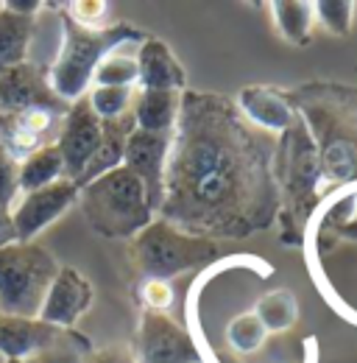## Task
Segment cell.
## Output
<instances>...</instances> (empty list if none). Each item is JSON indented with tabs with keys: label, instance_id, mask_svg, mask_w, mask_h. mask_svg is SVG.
I'll list each match as a JSON object with an SVG mask.
<instances>
[{
	"label": "cell",
	"instance_id": "1",
	"mask_svg": "<svg viewBox=\"0 0 357 363\" xmlns=\"http://www.w3.org/2000/svg\"><path fill=\"white\" fill-rule=\"evenodd\" d=\"M276 210L268 157L237 106L184 92L171 132L159 216L193 238H243Z\"/></svg>",
	"mask_w": 357,
	"mask_h": 363
},
{
	"label": "cell",
	"instance_id": "2",
	"mask_svg": "<svg viewBox=\"0 0 357 363\" xmlns=\"http://www.w3.org/2000/svg\"><path fill=\"white\" fill-rule=\"evenodd\" d=\"M79 204L89 227L112 240H129L154 218L142 182L123 165L79 187Z\"/></svg>",
	"mask_w": 357,
	"mask_h": 363
},
{
	"label": "cell",
	"instance_id": "3",
	"mask_svg": "<svg viewBox=\"0 0 357 363\" xmlns=\"http://www.w3.org/2000/svg\"><path fill=\"white\" fill-rule=\"evenodd\" d=\"M137 37L142 34H137L129 26H112L109 31H84L73 26L67 17H62V48H59L56 62L47 70L53 95L62 104L81 101L92 87V76H95L101 56L118 43L137 40Z\"/></svg>",
	"mask_w": 357,
	"mask_h": 363
},
{
	"label": "cell",
	"instance_id": "4",
	"mask_svg": "<svg viewBox=\"0 0 357 363\" xmlns=\"http://www.w3.org/2000/svg\"><path fill=\"white\" fill-rule=\"evenodd\" d=\"M56 257L37 243L0 249V316L37 318L45 294L59 274Z\"/></svg>",
	"mask_w": 357,
	"mask_h": 363
},
{
	"label": "cell",
	"instance_id": "5",
	"mask_svg": "<svg viewBox=\"0 0 357 363\" xmlns=\"http://www.w3.org/2000/svg\"><path fill=\"white\" fill-rule=\"evenodd\" d=\"M305 126L318 151V196H327L335 187L357 184V115L355 112H329L327 106L302 104Z\"/></svg>",
	"mask_w": 357,
	"mask_h": 363
},
{
	"label": "cell",
	"instance_id": "6",
	"mask_svg": "<svg viewBox=\"0 0 357 363\" xmlns=\"http://www.w3.org/2000/svg\"><path fill=\"white\" fill-rule=\"evenodd\" d=\"M218 257L215 240L184 235L168 221H151L140 235H134L132 260L145 279H171L198 263H210Z\"/></svg>",
	"mask_w": 357,
	"mask_h": 363
},
{
	"label": "cell",
	"instance_id": "7",
	"mask_svg": "<svg viewBox=\"0 0 357 363\" xmlns=\"http://www.w3.org/2000/svg\"><path fill=\"white\" fill-rule=\"evenodd\" d=\"M276 174L282 184V196L288 201V213L296 221V227L302 229L310 216L312 199L318 196V182H321L318 151L305 121H293V126L282 135Z\"/></svg>",
	"mask_w": 357,
	"mask_h": 363
},
{
	"label": "cell",
	"instance_id": "8",
	"mask_svg": "<svg viewBox=\"0 0 357 363\" xmlns=\"http://www.w3.org/2000/svg\"><path fill=\"white\" fill-rule=\"evenodd\" d=\"M76 201H79V187L73 179H59L40 190L20 193V199L8 210L17 243H34V238L56 218H62Z\"/></svg>",
	"mask_w": 357,
	"mask_h": 363
},
{
	"label": "cell",
	"instance_id": "9",
	"mask_svg": "<svg viewBox=\"0 0 357 363\" xmlns=\"http://www.w3.org/2000/svg\"><path fill=\"white\" fill-rule=\"evenodd\" d=\"M137 355L140 363H201L193 335L157 311H142L140 316Z\"/></svg>",
	"mask_w": 357,
	"mask_h": 363
},
{
	"label": "cell",
	"instance_id": "10",
	"mask_svg": "<svg viewBox=\"0 0 357 363\" xmlns=\"http://www.w3.org/2000/svg\"><path fill=\"white\" fill-rule=\"evenodd\" d=\"M101 137H103V121L89 109L87 98L70 104L67 112L62 115V126H59V137H56V148L64 160L67 179L76 182L81 177L89 157L101 145Z\"/></svg>",
	"mask_w": 357,
	"mask_h": 363
},
{
	"label": "cell",
	"instance_id": "11",
	"mask_svg": "<svg viewBox=\"0 0 357 363\" xmlns=\"http://www.w3.org/2000/svg\"><path fill=\"white\" fill-rule=\"evenodd\" d=\"M59 126H62V109H50V106H34L14 115H0V145L17 162H23L37 148L56 143Z\"/></svg>",
	"mask_w": 357,
	"mask_h": 363
},
{
	"label": "cell",
	"instance_id": "12",
	"mask_svg": "<svg viewBox=\"0 0 357 363\" xmlns=\"http://www.w3.org/2000/svg\"><path fill=\"white\" fill-rule=\"evenodd\" d=\"M92 296H95V291H92V282L87 277L70 266H62L45 294L37 318L50 327H73L87 313Z\"/></svg>",
	"mask_w": 357,
	"mask_h": 363
},
{
	"label": "cell",
	"instance_id": "13",
	"mask_svg": "<svg viewBox=\"0 0 357 363\" xmlns=\"http://www.w3.org/2000/svg\"><path fill=\"white\" fill-rule=\"evenodd\" d=\"M168 145H171V135H148L140 129H134L123 145V168H129L142 182L154 213H159V204H162V177H165Z\"/></svg>",
	"mask_w": 357,
	"mask_h": 363
},
{
	"label": "cell",
	"instance_id": "14",
	"mask_svg": "<svg viewBox=\"0 0 357 363\" xmlns=\"http://www.w3.org/2000/svg\"><path fill=\"white\" fill-rule=\"evenodd\" d=\"M34 106L62 109V101L50 90L47 70L34 62L0 70V115H14Z\"/></svg>",
	"mask_w": 357,
	"mask_h": 363
},
{
	"label": "cell",
	"instance_id": "15",
	"mask_svg": "<svg viewBox=\"0 0 357 363\" xmlns=\"http://www.w3.org/2000/svg\"><path fill=\"white\" fill-rule=\"evenodd\" d=\"M137 84L140 90L178 92L184 90L187 76L162 40H142L137 50Z\"/></svg>",
	"mask_w": 357,
	"mask_h": 363
},
{
	"label": "cell",
	"instance_id": "16",
	"mask_svg": "<svg viewBox=\"0 0 357 363\" xmlns=\"http://www.w3.org/2000/svg\"><path fill=\"white\" fill-rule=\"evenodd\" d=\"M240 112L254 126L276 132V135H285L296 121V109H293L290 98L273 87H263V84L246 87L240 92Z\"/></svg>",
	"mask_w": 357,
	"mask_h": 363
},
{
	"label": "cell",
	"instance_id": "17",
	"mask_svg": "<svg viewBox=\"0 0 357 363\" xmlns=\"http://www.w3.org/2000/svg\"><path fill=\"white\" fill-rule=\"evenodd\" d=\"M56 327L42 324L40 318L0 316V355L11 361H26L50 344Z\"/></svg>",
	"mask_w": 357,
	"mask_h": 363
},
{
	"label": "cell",
	"instance_id": "18",
	"mask_svg": "<svg viewBox=\"0 0 357 363\" xmlns=\"http://www.w3.org/2000/svg\"><path fill=\"white\" fill-rule=\"evenodd\" d=\"M34 28H37V17L20 14L6 3H0V70L28 62Z\"/></svg>",
	"mask_w": 357,
	"mask_h": 363
},
{
	"label": "cell",
	"instance_id": "19",
	"mask_svg": "<svg viewBox=\"0 0 357 363\" xmlns=\"http://www.w3.org/2000/svg\"><path fill=\"white\" fill-rule=\"evenodd\" d=\"M178 92L140 90L134 98V129L148 135H171L178 118Z\"/></svg>",
	"mask_w": 357,
	"mask_h": 363
},
{
	"label": "cell",
	"instance_id": "20",
	"mask_svg": "<svg viewBox=\"0 0 357 363\" xmlns=\"http://www.w3.org/2000/svg\"><path fill=\"white\" fill-rule=\"evenodd\" d=\"M145 37L126 40L109 48L92 76V87H134L137 84V50Z\"/></svg>",
	"mask_w": 357,
	"mask_h": 363
},
{
	"label": "cell",
	"instance_id": "21",
	"mask_svg": "<svg viewBox=\"0 0 357 363\" xmlns=\"http://www.w3.org/2000/svg\"><path fill=\"white\" fill-rule=\"evenodd\" d=\"M59 179H67V174H64V160H62L56 143L37 148L31 157H26L20 162V193L40 190Z\"/></svg>",
	"mask_w": 357,
	"mask_h": 363
},
{
	"label": "cell",
	"instance_id": "22",
	"mask_svg": "<svg viewBox=\"0 0 357 363\" xmlns=\"http://www.w3.org/2000/svg\"><path fill=\"white\" fill-rule=\"evenodd\" d=\"M268 9L273 14L276 31L288 43H293V45H307L310 43L312 23H315L312 3H307V0H276Z\"/></svg>",
	"mask_w": 357,
	"mask_h": 363
},
{
	"label": "cell",
	"instance_id": "23",
	"mask_svg": "<svg viewBox=\"0 0 357 363\" xmlns=\"http://www.w3.org/2000/svg\"><path fill=\"white\" fill-rule=\"evenodd\" d=\"M254 316L260 318V324L266 327V333H285L296 324L299 318V302L290 291L279 288V291H271L266 294L257 308H254Z\"/></svg>",
	"mask_w": 357,
	"mask_h": 363
},
{
	"label": "cell",
	"instance_id": "24",
	"mask_svg": "<svg viewBox=\"0 0 357 363\" xmlns=\"http://www.w3.org/2000/svg\"><path fill=\"white\" fill-rule=\"evenodd\" d=\"M84 98H87L89 109L103 123H112V121L132 115L134 87H89Z\"/></svg>",
	"mask_w": 357,
	"mask_h": 363
},
{
	"label": "cell",
	"instance_id": "25",
	"mask_svg": "<svg viewBox=\"0 0 357 363\" xmlns=\"http://www.w3.org/2000/svg\"><path fill=\"white\" fill-rule=\"evenodd\" d=\"M266 327L260 324V318L254 316V313H240V316L232 318L229 327H226V341L240 355L257 352L266 344Z\"/></svg>",
	"mask_w": 357,
	"mask_h": 363
},
{
	"label": "cell",
	"instance_id": "26",
	"mask_svg": "<svg viewBox=\"0 0 357 363\" xmlns=\"http://www.w3.org/2000/svg\"><path fill=\"white\" fill-rule=\"evenodd\" d=\"M64 11H67L64 17L84 31H109L112 28V17H109L112 9L103 0H73L64 6Z\"/></svg>",
	"mask_w": 357,
	"mask_h": 363
},
{
	"label": "cell",
	"instance_id": "27",
	"mask_svg": "<svg viewBox=\"0 0 357 363\" xmlns=\"http://www.w3.org/2000/svg\"><path fill=\"white\" fill-rule=\"evenodd\" d=\"M355 9L357 6L352 0H321V3H312L315 20H318L327 31H332V34H338V37L349 34L352 20H355Z\"/></svg>",
	"mask_w": 357,
	"mask_h": 363
},
{
	"label": "cell",
	"instance_id": "28",
	"mask_svg": "<svg viewBox=\"0 0 357 363\" xmlns=\"http://www.w3.org/2000/svg\"><path fill=\"white\" fill-rule=\"evenodd\" d=\"M20 199V162L0 145V210H11Z\"/></svg>",
	"mask_w": 357,
	"mask_h": 363
},
{
	"label": "cell",
	"instance_id": "29",
	"mask_svg": "<svg viewBox=\"0 0 357 363\" xmlns=\"http://www.w3.org/2000/svg\"><path fill=\"white\" fill-rule=\"evenodd\" d=\"M329 224H332L335 232H341V235L357 238V187L349 190V193H344V199L332 207Z\"/></svg>",
	"mask_w": 357,
	"mask_h": 363
},
{
	"label": "cell",
	"instance_id": "30",
	"mask_svg": "<svg viewBox=\"0 0 357 363\" xmlns=\"http://www.w3.org/2000/svg\"><path fill=\"white\" fill-rule=\"evenodd\" d=\"M140 299H142L145 311L165 313L171 308V302H174V288L165 279H145L142 288H140Z\"/></svg>",
	"mask_w": 357,
	"mask_h": 363
},
{
	"label": "cell",
	"instance_id": "31",
	"mask_svg": "<svg viewBox=\"0 0 357 363\" xmlns=\"http://www.w3.org/2000/svg\"><path fill=\"white\" fill-rule=\"evenodd\" d=\"M8 243H17V235H14V224H11V213L0 210V249Z\"/></svg>",
	"mask_w": 357,
	"mask_h": 363
},
{
	"label": "cell",
	"instance_id": "32",
	"mask_svg": "<svg viewBox=\"0 0 357 363\" xmlns=\"http://www.w3.org/2000/svg\"><path fill=\"white\" fill-rule=\"evenodd\" d=\"M6 6L20 14H28V17H37V11L42 9V3H37V0H6Z\"/></svg>",
	"mask_w": 357,
	"mask_h": 363
}]
</instances>
